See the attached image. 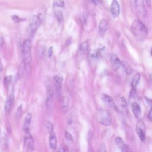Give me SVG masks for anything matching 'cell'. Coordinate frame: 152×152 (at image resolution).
<instances>
[{
	"label": "cell",
	"instance_id": "cell-1",
	"mask_svg": "<svg viewBox=\"0 0 152 152\" xmlns=\"http://www.w3.org/2000/svg\"><path fill=\"white\" fill-rule=\"evenodd\" d=\"M131 30L134 37L138 41L144 40L148 35V29L139 19H135L132 23Z\"/></svg>",
	"mask_w": 152,
	"mask_h": 152
},
{
	"label": "cell",
	"instance_id": "cell-2",
	"mask_svg": "<svg viewBox=\"0 0 152 152\" xmlns=\"http://www.w3.org/2000/svg\"><path fill=\"white\" fill-rule=\"evenodd\" d=\"M31 43L28 39L26 40L23 44L22 48V54L23 58V62L25 65L26 71L28 74L30 72L31 65Z\"/></svg>",
	"mask_w": 152,
	"mask_h": 152
},
{
	"label": "cell",
	"instance_id": "cell-3",
	"mask_svg": "<svg viewBox=\"0 0 152 152\" xmlns=\"http://www.w3.org/2000/svg\"><path fill=\"white\" fill-rule=\"evenodd\" d=\"M96 118L99 123L107 126L112 123V118L109 112L104 109H99L96 113Z\"/></svg>",
	"mask_w": 152,
	"mask_h": 152
},
{
	"label": "cell",
	"instance_id": "cell-4",
	"mask_svg": "<svg viewBox=\"0 0 152 152\" xmlns=\"http://www.w3.org/2000/svg\"><path fill=\"white\" fill-rule=\"evenodd\" d=\"M132 7L137 13L140 17H145L146 16V9L143 0H131Z\"/></svg>",
	"mask_w": 152,
	"mask_h": 152
},
{
	"label": "cell",
	"instance_id": "cell-5",
	"mask_svg": "<svg viewBox=\"0 0 152 152\" xmlns=\"http://www.w3.org/2000/svg\"><path fill=\"white\" fill-rule=\"evenodd\" d=\"M135 131L138 135L140 139L142 141H144L145 139V132H146V128L145 125L143 122L142 120L140 119L138 121L136 124V127H135Z\"/></svg>",
	"mask_w": 152,
	"mask_h": 152
},
{
	"label": "cell",
	"instance_id": "cell-6",
	"mask_svg": "<svg viewBox=\"0 0 152 152\" xmlns=\"http://www.w3.org/2000/svg\"><path fill=\"white\" fill-rule=\"evenodd\" d=\"M53 80H54V84H55L56 96L58 98H59L61 97V95L63 76L61 74H58L53 77Z\"/></svg>",
	"mask_w": 152,
	"mask_h": 152
},
{
	"label": "cell",
	"instance_id": "cell-7",
	"mask_svg": "<svg viewBox=\"0 0 152 152\" xmlns=\"http://www.w3.org/2000/svg\"><path fill=\"white\" fill-rule=\"evenodd\" d=\"M40 24V19L38 15H33L29 21V27L31 32H35Z\"/></svg>",
	"mask_w": 152,
	"mask_h": 152
},
{
	"label": "cell",
	"instance_id": "cell-8",
	"mask_svg": "<svg viewBox=\"0 0 152 152\" xmlns=\"http://www.w3.org/2000/svg\"><path fill=\"white\" fill-rule=\"evenodd\" d=\"M115 107L116 109L119 110L121 112L126 113L127 112V103L124 97H120L116 101L115 103Z\"/></svg>",
	"mask_w": 152,
	"mask_h": 152
},
{
	"label": "cell",
	"instance_id": "cell-9",
	"mask_svg": "<svg viewBox=\"0 0 152 152\" xmlns=\"http://www.w3.org/2000/svg\"><path fill=\"white\" fill-rule=\"evenodd\" d=\"M110 61L112 67L114 71H117L121 66V61H120L118 56L115 53H113L110 55Z\"/></svg>",
	"mask_w": 152,
	"mask_h": 152
},
{
	"label": "cell",
	"instance_id": "cell-10",
	"mask_svg": "<svg viewBox=\"0 0 152 152\" xmlns=\"http://www.w3.org/2000/svg\"><path fill=\"white\" fill-rule=\"evenodd\" d=\"M46 87V104L48 105H50L53 100L54 90L51 84H49Z\"/></svg>",
	"mask_w": 152,
	"mask_h": 152
},
{
	"label": "cell",
	"instance_id": "cell-11",
	"mask_svg": "<svg viewBox=\"0 0 152 152\" xmlns=\"http://www.w3.org/2000/svg\"><path fill=\"white\" fill-rule=\"evenodd\" d=\"M101 99H102V102H103V103L107 107H110V108L116 109L115 104V102H114L113 99L108 94L103 93L101 96Z\"/></svg>",
	"mask_w": 152,
	"mask_h": 152
},
{
	"label": "cell",
	"instance_id": "cell-12",
	"mask_svg": "<svg viewBox=\"0 0 152 152\" xmlns=\"http://www.w3.org/2000/svg\"><path fill=\"white\" fill-rule=\"evenodd\" d=\"M24 144L28 150L31 151L34 148V140L31 135L30 134V132H26L24 137Z\"/></svg>",
	"mask_w": 152,
	"mask_h": 152
},
{
	"label": "cell",
	"instance_id": "cell-13",
	"mask_svg": "<svg viewBox=\"0 0 152 152\" xmlns=\"http://www.w3.org/2000/svg\"><path fill=\"white\" fill-rule=\"evenodd\" d=\"M110 12L113 17L119 16L120 13V7L117 0H112L110 5Z\"/></svg>",
	"mask_w": 152,
	"mask_h": 152
},
{
	"label": "cell",
	"instance_id": "cell-14",
	"mask_svg": "<svg viewBox=\"0 0 152 152\" xmlns=\"http://www.w3.org/2000/svg\"><path fill=\"white\" fill-rule=\"evenodd\" d=\"M14 95L13 92H11V93L8 96V97L5 103L4 110L5 112V113H8L10 112L11 106H12V104L14 102Z\"/></svg>",
	"mask_w": 152,
	"mask_h": 152
},
{
	"label": "cell",
	"instance_id": "cell-15",
	"mask_svg": "<svg viewBox=\"0 0 152 152\" xmlns=\"http://www.w3.org/2000/svg\"><path fill=\"white\" fill-rule=\"evenodd\" d=\"M31 118H32V115L31 113H28L26 115V116H25L24 121V125H23V128H24V131L25 133L29 132L30 126V124L31 122Z\"/></svg>",
	"mask_w": 152,
	"mask_h": 152
},
{
	"label": "cell",
	"instance_id": "cell-16",
	"mask_svg": "<svg viewBox=\"0 0 152 152\" xmlns=\"http://www.w3.org/2000/svg\"><path fill=\"white\" fill-rule=\"evenodd\" d=\"M132 111L137 119H139L141 115V110L140 105L137 102L132 103L131 105Z\"/></svg>",
	"mask_w": 152,
	"mask_h": 152
},
{
	"label": "cell",
	"instance_id": "cell-17",
	"mask_svg": "<svg viewBox=\"0 0 152 152\" xmlns=\"http://www.w3.org/2000/svg\"><path fill=\"white\" fill-rule=\"evenodd\" d=\"M107 28V22L106 20L102 19L100 20L99 26H98V31L100 34L103 35Z\"/></svg>",
	"mask_w": 152,
	"mask_h": 152
},
{
	"label": "cell",
	"instance_id": "cell-18",
	"mask_svg": "<svg viewBox=\"0 0 152 152\" xmlns=\"http://www.w3.org/2000/svg\"><path fill=\"white\" fill-rule=\"evenodd\" d=\"M49 143L50 147L52 150H56L57 147V139L55 133L49 135Z\"/></svg>",
	"mask_w": 152,
	"mask_h": 152
},
{
	"label": "cell",
	"instance_id": "cell-19",
	"mask_svg": "<svg viewBox=\"0 0 152 152\" xmlns=\"http://www.w3.org/2000/svg\"><path fill=\"white\" fill-rule=\"evenodd\" d=\"M140 80V75L139 74L137 73L133 75L132 80H131V86L133 89L136 88V87L139 83Z\"/></svg>",
	"mask_w": 152,
	"mask_h": 152
},
{
	"label": "cell",
	"instance_id": "cell-20",
	"mask_svg": "<svg viewBox=\"0 0 152 152\" xmlns=\"http://www.w3.org/2000/svg\"><path fill=\"white\" fill-rule=\"evenodd\" d=\"M121 66H122V67L124 69L126 74L129 75L132 73V69L131 66L129 65V64L126 61H121Z\"/></svg>",
	"mask_w": 152,
	"mask_h": 152
},
{
	"label": "cell",
	"instance_id": "cell-21",
	"mask_svg": "<svg viewBox=\"0 0 152 152\" xmlns=\"http://www.w3.org/2000/svg\"><path fill=\"white\" fill-rule=\"evenodd\" d=\"M26 71V68H25V65H24V63L23 62L19 68H18V71H17V75H16V77L17 78V79H20L23 75L24 71Z\"/></svg>",
	"mask_w": 152,
	"mask_h": 152
},
{
	"label": "cell",
	"instance_id": "cell-22",
	"mask_svg": "<svg viewBox=\"0 0 152 152\" xmlns=\"http://www.w3.org/2000/svg\"><path fill=\"white\" fill-rule=\"evenodd\" d=\"M68 104H69V102H68V98L66 97H64L62 100V109L64 113H66L68 111Z\"/></svg>",
	"mask_w": 152,
	"mask_h": 152
},
{
	"label": "cell",
	"instance_id": "cell-23",
	"mask_svg": "<svg viewBox=\"0 0 152 152\" xmlns=\"http://www.w3.org/2000/svg\"><path fill=\"white\" fill-rule=\"evenodd\" d=\"M7 134L2 131H0V144L2 145H6L7 142Z\"/></svg>",
	"mask_w": 152,
	"mask_h": 152
},
{
	"label": "cell",
	"instance_id": "cell-24",
	"mask_svg": "<svg viewBox=\"0 0 152 152\" xmlns=\"http://www.w3.org/2000/svg\"><path fill=\"white\" fill-rule=\"evenodd\" d=\"M45 51H46V47L45 46H40L39 47L37 50V55L39 58L41 59L44 56Z\"/></svg>",
	"mask_w": 152,
	"mask_h": 152
},
{
	"label": "cell",
	"instance_id": "cell-25",
	"mask_svg": "<svg viewBox=\"0 0 152 152\" xmlns=\"http://www.w3.org/2000/svg\"><path fill=\"white\" fill-rule=\"evenodd\" d=\"M88 43L87 41H85L81 43L79 47L80 50L83 53L86 52L88 50Z\"/></svg>",
	"mask_w": 152,
	"mask_h": 152
},
{
	"label": "cell",
	"instance_id": "cell-26",
	"mask_svg": "<svg viewBox=\"0 0 152 152\" xmlns=\"http://www.w3.org/2000/svg\"><path fill=\"white\" fill-rule=\"evenodd\" d=\"M46 129H47L48 132L49 134V135L55 133V131H54V128H53V124L50 122H49V121H47L46 122Z\"/></svg>",
	"mask_w": 152,
	"mask_h": 152
},
{
	"label": "cell",
	"instance_id": "cell-27",
	"mask_svg": "<svg viewBox=\"0 0 152 152\" xmlns=\"http://www.w3.org/2000/svg\"><path fill=\"white\" fill-rule=\"evenodd\" d=\"M55 17H56V18L58 21L59 23H62V21H63V20H64V17H63V14H62V12L61 11L56 10V11H55Z\"/></svg>",
	"mask_w": 152,
	"mask_h": 152
},
{
	"label": "cell",
	"instance_id": "cell-28",
	"mask_svg": "<svg viewBox=\"0 0 152 152\" xmlns=\"http://www.w3.org/2000/svg\"><path fill=\"white\" fill-rule=\"evenodd\" d=\"M115 143L119 147H120L121 148L122 147V146L124 145V140H122V138L121 137H116L115 139Z\"/></svg>",
	"mask_w": 152,
	"mask_h": 152
},
{
	"label": "cell",
	"instance_id": "cell-29",
	"mask_svg": "<svg viewBox=\"0 0 152 152\" xmlns=\"http://www.w3.org/2000/svg\"><path fill=\"white\" fill-rule=\"evenodd\" d=\"M53 5L55 7H59L63 8L65 6V2L64 0H53Z\"/></svg>",
	"mask_w": 152,
	"mask_h": 152
},
{
	"label": "cell",
	"instance_id": "cell-30",
	"mask_svg": "<svg viewBox=\"0 0 152 152\" xmlns=\"http://www.w3.org/2000/svg\"><path fill=\"white\" fill-rule=\"evenodd\" d=\"M65 137L66 140L68 142H73V141H74L73 137L72 136V135L69 132H68L66 131L65 132Z\"/></svg>",
	"mask_w": 152,
	"mask_h": 152
},
{
	"label": "cell",
	"instance_id": "cell-31",
	"mask_svg": "<svg viewBox=\"0 0 152 152\" xmlns=\"http://www.w3.org/2000/svg\"><path fill=\"white\" fill-rule=\"evenodd\" d=\"M81 18H82L83 23L84 24H86V22H87V18H88V13H87V12L86 10L83 11L82 15H81Z\"/></svg>",
	"mask_w": 152,
	"mask_h": 152
},
{
	"label": "cell",
	"instance_id": "cell-32",
	"mask_svg": "<svg viewBox=\"0 0 152 152\" xmlns=\"http://www.w3.org/2000/svg\"><path fill=\"white\" fill-rule=\"evenodd\" d=\"M121 150L122 152H133L131 148L129 147V146L125 144H124V145L122 146Z\"/></svg>",
	"mask_w": 152,
	"mask_h": 152
},
{
	"label": "cell",
	"instance_id": "cell-33",
	"mask_svg": "<svg viewBox=\"0 0 152 152\" xmlns=\"http://www.w3.org/2000/svg\"><path fill=\"white\" fill-rule=\"evenodd\" d=\"M21 113H22V105H20L17 110V112H16V117L17 119L20 118L21 115Z\"/></svg>",
	"mask_w": 152,
	"mask_h": 152
},
{
	"label": "cell",
	"instance_id": "cell-34",
	"mask_svg": "<svg viewBox=\"0 0 152 152\" xmlns=\"http://www.w3.org/2000/svg\"><path fill=\"white\" fill-rule=\"evenodd\" d=\"M11 18L12 19V20H13L15 23H19V22H20V21L22 20L20 17H18L17 16V15H12V17H11Z\"/></svg>",
	"mask_w": 152,
	"mask_h": 152
},
{
	"label": "cell",
	"instance_id": "cell-35",
	"mask_svg": "<svg viewBox=\"0 0 152 152\" xmlns=\"http://www.w3.org/2000/svg\"><path fill=\"white\" fill-rule=\"evenodd\" d=\"M98 152H106V147H105L104 144H102L100 145Z\"/></svg>",
	"mask_w": 152,
	"mask_h": 152
},
{
	"label": "cell",
	"instance_id": "cell-36",
	"mask_svg": "<svg viewBox=\"0 0 152 152\" xmlns=\"http://www.w3.org/2000/svg\"><path fill=\"white\" fill-rule=\"evenodd\" d=\"M52 53H53V49H52V47L50 46L48 50V56L49 58H50L52 55Z\"/></svg>",
	"mask_w": 152,
	"mask_h": 152
},
{
	"label": "cell",
	"instance_id": "cell-37",
	"mask_svg": "<svg viewBox=\"0 0 152 152\" xmlns=\"http://www.w3.org/2000/svg\"><path fill=\"white\" fill-rule=\"evenodd\" d=\"M11 78H12V76H11V75H10V76H8V77H5V83H6L7 84H9L11 83Z\"/></svg>",
	"mask_w": 152,
	"mask_h": 152
},
{
	"label": "cell",
	"instance_id": "cell-38",
	"mask_svg": "<svg viewBox=\"0 0 152 152\" xmlns=\"http://www.w3.org/2000/svg\"><path fill=\"white\" fill-rule=\"evenodd\" d=\"M148 119L152 121V107L151 108V109L150 110L149 112H148Z\"/></svg>",
	"mask_w": 152,
	"mask_h": 152
},
{
	"label": "cell",
	"instance_id": "cell-39",
	"mask_svg": "<svg viewBox=\"0 0 152 152\" xmlns=\"http://www.w3.org/2000/svg\"><path fill=\"white\" fill-rule=\"evenodd\" d=\"M4 43V39L2 36H0V47L3 45Z\"/></svg>",
	"mask_w": 152,
	"mask_h": 152
},
{
	"label": "cell",
	"instance_id": "cell-40",
	"mask_svg": "<svg viewBox=\"0 0 152 152\" xmlns=\"http://www.w3.org/2000/svg\"><path fill=\"white\" fill-rule=\"evenodd\" d=\"M91 2H92L94 4H97L100 3L102 2V0H90Z\"/></svg>",
	"mask_w": 152,
	"mask_h": 152
},
{
	"label": "cell",
	"instance_id": "cell-41",
	"mask_svg": "<svg viewBox=\"0 0 152 152\" xmlns=\"http://www.w3.org/2000/svg\"><path fill=\"white\" fill-rule=\"evenodd\" d=\"M58 152H65V149L63 148V147H60L58 151Z\"/></svg>",
	"mask_w": 152,
	"mask_h": 152
},
{
	"label": "cell",
	"instance_id": "cell-42",
	"mask_svg": "<svg viewBox=\"0 0 152 152\" xmlns=\"http://www.w3.org/2000/svg\"><path fill=\"white\" fill-rule=\"evenodd\" d=\"M2 69H3L2 64V62H1V60H0V72H1V71H2Z\"/></svg>",
	"mask_w": 152,
	"mask_h": 152
},
{
	"label": "cell",
	"instance_id": "cell-43",
	"mask_svg": "<svg viewBox=\"0 0 152 152\" xmlns=\"http://www.w3.org/2000/svg\"><path fill=\"white\" fill-rule=\"evenodd\" d=\"M150 80H151V82H152V73L150 74Z\"/></svg>",
	"mask_w": 152,
	"mask_h": 152
},
{
	"label": "cell",
	"instance_id": "cell-44",
	"mask_svg": "<svg viewBox=\"0 0 152 152\" xmlns=\"http://www.w3.org/2000/svg\"><path fill=\"white\" fill-rule=\"evenodd\" d=\"M150 53H151V56H152V48H151V50H150Z\"/></svg>",
	"mask_w": 152,
	"mask_h": 152
}]
</instances>
